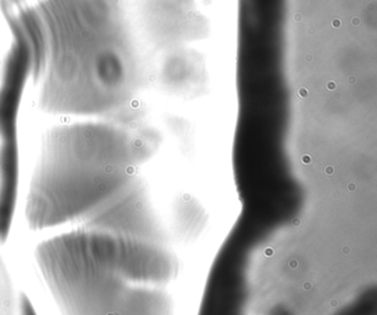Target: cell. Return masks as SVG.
<instances>
[{"label":"cell","instance_id":"obj_1","mask_svg":"<svg viewBox=\"0 0 377 315\" xmlns=\"http://www.w3.org/2000/svg\"><path fill=\"white\" fill-rule=\"evenodd\" d=\"M130 151L123 131L102 121L50 128L28 194L30 227L81 222L123 192Z\"/></svg>","mask_w":377,"mask_h":315},{"label":"cell","instance_id":"obj_2","mask_svg":"<svg viewBox=\"0 0 377 315\" xmlns=\"http://www.w3.org/2000/svg\"><path fill=\"white\" fill-rule=\"evenodd\" d=\"M43 279L62 315H143L148 273L144 246L129 236L79 228L36 250Z\"/></svg>","mask_w":377,"mask_h":315},{"label":"cell","instance_id":"obj_3","mask_svg":"<svg viewBox=\"0 0 377 315\" xmlns=\"http://www.w3.org/2000/svg\"><path fill=\"white\" fill-rule=\"evenodd\" d=\"M30 72L33 56L26 41L15 38L0 82V240H6L16 207L18 190L19 105Z\"/></svg>","mask_w":377,"mask_h":315}]
</instances>
